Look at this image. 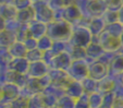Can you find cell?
Returning <instances> with one entry per match:
<instances>
[{"mask_svg":"<svg viewBox=\"0 0 123 108\" xmlns=\"http://www.w3.org/2000/svg\"><path fill=\"white\" fill-rule=\"evenodd\" d=\"M72 31L73 25L64 20H54L47 24V35L54 42H69Z\"/></svg>","mask_w":123,"mask_h":108,"instance_id":"obj_1","label":"cell"},{"mask_svg":"<svg viewBox=\"0 0 123 108\" xmlns=\"http://www.w3.org/2000/svg\"><path fill=\"white\" fill-rule=\"evenodd\" d=\"M93 34L88 30L87 26L74 25L72 31V35L68 43L70 46H77V47L86 48L93 42Z\"/></svg>","mask_w":123,"mask_h":108,"instance_id":"obj_2","label":"cell"},{"mask_svg":"<svg viewBox=\"0 0 123 108\" xmlns=\"http://www.w3.org/2000/svg\"><path fill=\"white\" fill-rule=\"evenodd\" d=\"M34 9L35 20L45 24H49L55 20V11L50 8L48 2L44 0H38L36 2L32 3Z\"/></svg>","mask_w":123,"mask_h":108,"instance_id":"obj_3","label":"cell"},{"mask_svg":"<svg viewBox=\"0 0 123 108\" xmlns=\"http://www.w3.org/2000/svg\"><path fill=\"white\" fill-rule=\"evenodd\" d=\"M49 78H50V85L51 86L59 89L61 91H64L68 89L70 83L72 82V78L70 76L68 71L63 70H56V69H51L48 73Z\"/></svg>","mask_w":123,"mask_h":108,"instance_id":"obj_4","label":"cell"},{"mask_svg":"<svg viewBox=\"0 0 123 108\" xmlns=\"http://www.w3.org/2000/svg\"><path fill=\"white\" fill-rule=\"evenodd\" d=\"M88 70L89 64L87 60H72L68 73L72 78V80L82 82L86 78H88Z\"/></svg>","mask_w":123,"mask_h":108,"instance_id":"obj_5","label":"cell"},{"mask_svg":"<svg viewBox=\"0 0 123 108\" xmlns=\"http://www.w3.org/2000/svg\"><path fill=\"white\" fill-rule=\"evenodd\" d=\"M61 12V17L59 20H64L68 23L72 24V25H77L79 22L83 19V13L82 10L80 9V7L77 5H69L67 7H64L63 9L58 10Z\"/></svg>","mask_w":123,"mask_h":108,"instance_id":"obj_6","label":"cell"},{"mask_svg":"<svg viewBox=\"0 0 123 108\" xmlns=\"http://www.w3.org/2000/svg\"><path fill=\"white\" fill-rule=\"evenodd\" d=\"M97 38V42L101 45V47L104 48V50L106 52H114L119 51L121 49V42L120 38L112 36L110 34H108L107 32H102Z\"/></svg>","mask_w":123,"mask_h":108,"instance_id":"obj_7","label":"cell"},{"mask_svg":"<svg viewBox=\"0 0 123 108\" xmlns=\"http://www.w3.org/2000/svg\"><path fill=\"white\" fill-rule=\"evenodd\" d=\"M109 75H110V70L109 67L106 64H104V62H101L99 60L89 62L88 78L99 82V81L104 80L105 78H107Z\"/></svg>","mask_w":123,"mask_h":108,"instance_id":"obj_8","label":"cell"},{"mask_svg":"<svg viewBox=\"0 0 123 108\" xmlns=\"http://www.w3.org/2000/svg\"><path fill=\"white\" fill-rule=\"evenodd\" d=\"M85 8L91 19L101 18L107 11V5L105 0H85Z\"/></svg>","mask_w":123,"mask_h":108,"instance_id":"obj_9","label":"cell"},{"mask_svg":"<svg viewBox=\"0 0 123 108\" xmlns=\"http://www.w3.org/2000/svg\"><path fill=\"white\" fill-rule=\"evenodd\" d=\"M72 64V58L70 56L69 51L65 50V51L61 52V54L55 56L54 58L49 61V68L51 69H56V70H63V71H68Z\"/></svg>","mask_w":123,"mask_h":108,"instance_id":"obj_10","label":"cell"},{"mask_svg":"<svg viewBox=\"0 0 123 108\" xmlns=\"http://www.w3.org/2000/svg\"><path fill=\"white\" fill-rule=\"evenodd\" d=\"M21 95V89L14 83H5L2 85V104L9 105Z\"/></svg>","mask_w":123,"mask_h":108,"instance_id":"obj_11","label":"cell"},{"mask_svg":"<svg viewBox=\"0 0 123 108\" xmlns=\"http://www.w3.org/2000/svg\"><path fill=\"white\" fill-rule=\"evenodd\" d=\"M49 71H50V68L45 61H36V62L30 64L27 75L30 78H42L44 75L48 74Z\"/></svg>","mask_w":123,"mask_h":108,"instance_id":"obj_12","label":"cell"},{"mask_svg":"<svg viewBox=\"0 0 123 108\" xmlns=\"http://www.w3.org/2000/svg\"><path fill=\"white\" fill-rule=\"evenodd\" d=\"M30 62L26 58H12L8 64V70L20 74H27Z\"/></svg>","mask_w":123,"mask_h":108,"instance_id":"obj_13","label":"cell"},{"mask_svg":"<svg viewBox=\"0 0 123 108\" xmlns=\"http://www.w3.org/2000/svg\"><path fill=\"white\" fill-rule=\"evenodd\" d=\"M28 32H30L31 37L38 40L39 38L47 35V24L34 20L28 24Z\"/></svg>","mask_w":123,"mask_h":108,"instance_id":"obj_14","label":"cell"},{"mask_svg":"<svg viewBox=\"0 0 123 108\" xmlns=\"http://www.w3.org/2000/svg\"><path fill=\"white\" fill-rule=\"evenodd\" d=\"M85 50H86L87 59H89V60H92V61L99 60L105 55V52H106L104 50V48L101 47V45L98 42H94V40L85 48Z\"/></svg>","mask_w":123,"mask_h":108,"instance_id":"obj_15","label":"cell"},{"mask_svg":"<svg viewBox=\"0 0 123 108\" xmlns=\"http://www.w3.org/2000/svg\"><path fill=\"white\" fill-rule=\"evenodd\" d=\"M109 70L110 74L113 73L114 75H119L123 72V51H117L113 54L109 64Z\"/></svg>","mask_w":123,"mask_h":108,"instance_id":"obj_16","label":"cell"},{"mask_svg":"<svg viewBox=\"0 0 123 108\" xmlns=\"http://www.w3.org/2000/svg\"><path fill=\"white\" fill-rule=\"evenodd\" d=\"M106 25L107 24H106V22L104 21L102 18H93V19L89 20L87 27L91 31V33L93 34V37H98L105 31Z\"/></svg>","mask_w":123,"mask_h":108,"instance_id":"obj_17","label":"cell"},{"mask_svg":"<svg viewBox=\"0 0 123 108\" xmlns=\"http://www.w3.org/2000/svg\"><path fill=\"white\" fill-rule=\"evenodd\" d=\"M8 54L11 56V58H25L27 54V48L24 45V43L16 40L12 46H10L7 49Z\"/></svg>","mask_w":123,"mask_h":108,"instance_id":"obj_18","label":"cell"},{"mask_svg":"<svg viewBox=\"0 0 123 108\" xmlns=\"http://www.w3.org/2000/svg\"><path fill=\"white\" fill-rule=\"evenodd\" d=\"M117 86V78H112L111 75L105 78L104 80L98 82V92L102 93V94H108V93H112L114 87Z\"/></svg>","mask_w":123,"mask_h":108,"instance_id":"obj_19","label":"cell"},{"mask_svg":"<svg viewBox=\"0 0 123 108\" xmlns=\"http://www.w3.org/2000/svg\"><path fill=\"white\" fill-rule=\"evenodd\" d=\"M35 20V13H34V9L31 6L27 9L21 10L18 11V15H16V21L19 22L20 24H30L31 22H33Z\"/></svg>","mask_w":123,"mask_h":108,"instance_id":"obj_20","label":"cell"},{"mask_svg":"<svg viewBox=\"0 0 123 108\" xmlns=\"http://www.w3.org/2000/svg\"><path fill=\"white\" fill-rule=\"evenodd\" d=\"M65 94L69 96L73 97L74 99H79L82 95L84 94V89L82 86V83L79 81H74L70 83V85L68 86V89H65Z\"/></svg>","mask_w":123,"mask_h":108,"instance_id":"obj_21","label":"cell"},{"mask_svg":"<svg viewBox=\"0 0 123 108\" xmlns=\"http://www.w3.org/2000/svg\"><path fill=\"white\" fill-rule=\"evenodd\" d=\"M15 42H16L15 33H13V32H11L9 30H3L0 32V45L2 47L8 49Z\"/></svg>","mask_w":123,"mask_h":108,"instance_id":"obj_22","label":"cell"},{"mask_svg":"<svg viewBox=\"0 0 123 108\" xmlns=\"http://www.w3.org/2000/svg\"><path fill=\"white\" fill-rule=\"evenodd\" d=\"M69 54L72 58V60H87L86 56V50L83 47H77V46H70Z\"/></svg>","mask_w":123,"mask_h":108,"instance_id":"obj_23","label":"cell"},{"mask_svg":"<svg viewBox=\"0 0 123 108\" xmlns=\"http://www.w3.org/2000/svg\"><path fill=\"white\" fill-rule=\"evenodd\" d=\"M82 86H83L84 93L85 94H92L98 91V82L91 78H86L85 80L82 81Z\"/></svg>","mask_w":123,"mask_h":108,"instance_id":"obj_24","label":"cell"},{"mask_svg":"<svg viewBox=\"0 0 123 108\" xmlns=\"http://www.w3.org/2000/svg\"><path fill=\"white\" fill-rule=\"evenodd\" d=\"M75 104H76V99L64 94L58 98L57 107L58 108H75Z\"/></svg>","mask_w":123,"mask_h":108,"instance_id":"obj_25","label":"cell"},{"mask_svg":"<svg viewBox=\"0 0 123 108\" xmlns=\"http://www.w3.org/2000/svg\"><path fill=\"white\" fill-rule=\"evenodd\" d=\"M105 32H107L108 34H110L112 36H116V37L120 38V36L123 33V25L121 23H119V22L107 24L106 27H105Z\"/></svg>","mask_w":123,"mask_h":108,"instance_id":"obj_26","label":"cell"},{"mask_svg":"<svg viewBox=\"0 0 123 108\" xmlns=\"http://www.w3.org/2000/svg\"><path fill=\"white\" fill-rule=\"evenodd\" d=\"M104 104V94L100 92H95L89 94V107L91 108H100Z\"/></svg>","mask_w":123,"mask_h":108,"instance_id":"obj_27","label":"cell"},{"mask_svg":"<svg viewBox=\"0 0 123 108\" xmlns=\"http://www.w3.org/2000/svg\"><path fill=\"white\" fill-rule=\"evenodd\" d=\"M44 56H45L44 51L39 50L38 48H35V49L28 50L25 58L31 64V62H36V61H44Z\"/></svg>","mask_w":123,"mask_h":108,"instance_id":"obj_28","label":"cell"},{"mask_svg":"<svg viewBox=\"0 0 123 108\" xmlns=\"http://www.w3.org/2000/svg\"><path fill=\"white\" fill-rule=\"evenodd\" d=\"M52 44H54V40L51 39L48 35H45L44 37L39 38L37 40V48L42 51L46 52V51H49L52 47Z\"/></svg>","mask_w":123,"mask_h":108,"instance_id":"obj_29","label":"cell"},{"mask_svg":"<svg viewBox=\"0 0 123 108\" xmlns=\"http://www.w3.org/2000/svg\"><path fill=\"white\" fill-rule=\"evenodd\" d=\"M28 99L30 96L21 94L18 98L9 104V108H28Z\"/></svg>","mask_w":123,"mask_h":108,"instance_id":"obj_30","label":"cell"},{"mask_svg":"<svg viewBox=\"0 0 123 108\" xmlns=\"http://www.w3.org/2000/svg\"><path fill=\"white\" fill-rule=\"evenodd\" d=\"M28 108H46L42 94L33 95L28 99Z\"/></svg>","mask_w":123,"mask_h":108,"instance_id":"obj_31","label":"cell"},{"mask_svg":"<svg viewBox=\"0 0 123 108\" xmlns=\"http://www.w3.org/2000/svg\"><path fill=\"white\" fill-rule=\"evenodd\" d=\"M107 5V10L118 12L123 6V0H105Z\"/></svg>","mask_w":123,"mask_h":108,"instance_id":"obj_32","label":"cell"},{"mask_svg":"<svg viewBox=\"0 0 123 108\" xmlns=\"http://www.w3.org/2000/svg\"><path fill=\"white\" fill-rule=\"evenodd\" d=\"M75 108H91L89 107V95L84 93L79 99H76Z\"/></svg>","mask_w":123,"mask_h":108,"instance_id":"obj_33","label":"cell"},{"mask_svg":"<svg viewBox=\"0 0 123 108\" xmlns=\"http://www.w3.org/2000/svg\"><path fill=\"white\" fill-rule=\"evenodd\" d=\"M13 6L18 11H21V10L27 9L32 6L31 0H13Z\"/></svg>","mask_w":123,"mask_h":108,"instance_id":"obj_34","label":"cell"},{"mask_svg":"<svg viewBox=\"0 0 123 108\" xmlns=\"http://www.w3.org/2000/svg\"><path fill=\"white\" fill-rule=\"evenodd\" d=\"M24 45L26 46L27 50L35 49V48H37V39H35V38H33V37H28L27 39L24 42Z\"/></svg>","mask_w":123,"mask_h":108,"instance_id":"obj_35","label":"cell"},{"mask_svg":"<svg viewBox=\"0 0 123 108\" xmlns=\"http://www.w3.org/2000/svg\"><path fill=\"white\" fill-rule=\"evenodd\" d=\"M112 108H123V96H114Z\"/></svg>","mask_w":123,"mask_h":108,"instance_id":"obj_36","label":"cell"},{"mask_svg":"<svg viewBox=\"0 0 123 108\" xmlns=\"http://www.w3.org/2000/svg\"><path fill=\"white\" fill-rule=\"evenodd\" d=\"M118 18H119V23H121L123 25V6L118 11Z\"/></svg>","mask_w":123,"mask_h":108,"instance_id":"obj_37","label":"cell"},{"mask_svg":"<svg viewBox=\"0 0 123 108\" xmlns=\"http://www.w3.org/2000/svg\"><path fill=\"white\" fill-rule=\"evenodd\" d=\"M117 76H118V79H117V80H118L119 82H120L121 84L123 85V72H122V73H120L119 75H117Z\"/></svg>","mask_w":123,"mask_h":108,"instance_id":"obj_38","label":"cell"},{"mask_svg":"<svg viewBox=\"0 0 123 108\" xmlns=\"http://www.w3.org/2000/svg\"><path fill=\"white\" fill-rule=\"evenodd\" d=\"M120 42H121V48H123V33L120 36Z\"/></svg>","mask_w":123,"mask_h":108,"instance_id":"obj_39","label":"cell"},{"mask_svg":"<svg viewBox=\"0 0 123 108\" xmlns=\"http://www.w3.org/2000/svg\"><path fill=\"white\" fill-rule=\"evenodd\" d=\"M100 108H112V107H111V106H106V105H102Z\"/></svg>","mask_w":123,"mask_h":108,"instance_id":"obj_40","label":"cell"},{"mask_svg":"<svg viewBox=\"0 0 123 108\" xmlns=\"http://www.w3.org/2000/svg\"><path fill=\"white\" fill-rule=\"evenodd\" d=\"M36 1H38V0H31V2H32V3H34V2H36Z\"/></svg>","mask_w":123,"mask_h":108,"instance_id":"obj_41","label":"cell"},{"mask_svg":"<svg viewBox=\"0 0 123 108\" xmlns=\"http://www.w3.org/2000/svg\"><path fill=\"white\" fill-rule=\"evenodd\" d=\"M51 108H58V107H57V106H56V107H51Z\"/></svg>","mask_w":123,"mask_h":108,"instance_id":"obj_42","label":"cell"}]
</instances>
